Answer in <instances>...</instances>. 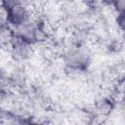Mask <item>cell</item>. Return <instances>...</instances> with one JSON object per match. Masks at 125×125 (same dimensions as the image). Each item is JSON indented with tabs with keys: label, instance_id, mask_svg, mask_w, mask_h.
<instances>
[{
	"label": "cell",
	"instance_id": "cell-5",
	"mask_svg": "<svg viewBox=\"0 0 125 125\" xmlns=\"http://www.w3.org/2000/svg\"><path fill=\"white\" fill-rule=\"evenodd\" d=\"M110 5L116 13L125 11V0H109Z\"/></svg>",
	"mask_w": 125,
	"mask_h": 125
},
{
	"label": "cell",
	"instance_id": "cell-6",
	"mask_svg": "<svg viewBox=\"0 0 125 125\" xmlns=\"http://www.w3.org/2000/svg\"><path fill=\"white\" fill-rule=\"evenodd\" d=\"M121 102L123 103V104L125 105V93L122 95V98H121Z\"/></svg>",
	"mask_w": 125,
	"mask_h": 125
},
{
	"label": "cell",
	"instance_id": "cell-4",
	"mask_svg": "<svg viewBox=\"0 0 125 125\" xmlns=\"http://www.w3.org/2000/svg\"><path fill=\"white\" fill-rule=\"evenodd\" d=\"M26 0H1L2 2V9L4 10H9L10 8L19 5V4H23L25 3Z\"/></svg>",
	"mask_w": 125,
	"mask_h": 125
},
{
	"label": "cell",
	"instance_id": "cell-7",
	"mask_svg": "<svg viewBox=\"0 0 125 125\" xmlns=\"http://www.w3.org/2000/svg\"><path fill=\"white\" fill-rule=\"evenodd\" d=\"M86 2H88V3H95L96 1H98V0H85Z\"/></svg>",
	"mask_w": 125,
	"mask_h": 125
},
{
	"label": "cell",
	"instance_id": "cell-3",
	"mask_svg": "<svg viewBox=\"0 0 125 125\" xmlns=\"http://www.w3.org/2000/svg\"><path fill=\"white\" fill-rule=\"evenodd\" d=\"M115 23L119 30L125 32V11L117 13L115 18Z\"/></svg>",
	"mask_w": 125,
	"mask_h": 125
},
{
	"label": "cell",
	"instance_id": "cell-1",
	"mask_svg": "<svg viewBox=\"0 0 125 125\" xmlns=\"http://www.w3.org/2000/svg\"><path fill=\"white\" fill-rule=\"evenodd\" d=\"M30 18L31 12L27 5L25 3L19 4L10 8L7 11L5 10V19L3 21V23L8 24L10 27L14 29L29 21Z\"/></svg>",
	"mask_w": 125,
	"mask_h": 125
},
{
	"label": "cell",
	"instance_id": "cell-2",
	"mask_svg": "<svg viewBox=\"0 0 125 125\" xmlns=\"http://www.w3.org/2000/svg\"><path fill=\"white\" fill-rule=\"evenodd\" d=\"M98 111L103 115L110 114L114 108V101L111 98H103L97 104Z\"/></svg>",
	"mask_w": 125,
	"mask_h": 125
}]
</instances>
